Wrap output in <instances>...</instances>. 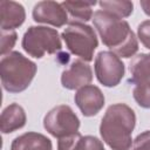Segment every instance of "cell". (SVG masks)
I'll return each mask as SVG.
<instances>
[{"mask_svg":"<svg viewBox=\"0 0 150 150\" xmlns=\"http://www.w3.org/2000/svg\"><path fill=\"white\" fill-rule=\"evenodd\" d=\"M93 23L102 42L120 57H131L138 50V41L128 21L104 11H96Z\"/></svg>","mask_w":150,"mask_h":150,"instance_id":"cell-1","label":"cell"},{"mask_svg":"<svg viewBox=\"0 0 150 150\" xmlns=\"http://www.w3.org/2000/svg\"><path fill=\"white\" fill-rule=\"evenodd\" d=\"M135 125V111L125 103H115L108 107L101 120L100 135L111 150H130Z\"/></svg>","mask_w":150,"mask_h":150,"instance_id":"cell-2","label":"cell"},{"mask_svg":"<svg viewBox=\"0 0 150 150\" xmlns=\"http://www.w3.org/2000/svg\"><path fill=\"white\" fill-rule=\"evenodd\" d=\"M38 66L19 52H11L1 57L0 77L4 89L11 94L26 90L32 83Z\"/></svg>","mask_w":150,"mask_h":150,"instance_id":"cell-3","label":"cell"},{"mask_svg":"<svg viewBox=\"0 0 150 150\" xmlns=\"http://www.w3.org/2000/svg\"><path fill=\"white\" fill-rule=\"evenodd\" d=\"M61 38L71 54L79 56L84 62L93 61L94 52L98 46L94 28L83 22H68Z\"/></svg>","mask_w":150,"mask_h":150,"instance_id":"cell-4","label":"cell"},{"mask_svg":"<svg viewBox=\"0 0 150 150\" xmlns=\"http://www.w3.org/2000/svg\"><path fill=\"white\" fill-rule=\"evenodd\" d=\"M21 47L29 56L41 59L46 54L60 52L62 42L56 29L47 26H30L22 36Z\"/></svg>","mask_w":150,"mask_h":150,"instance_id":"cell-5","label":"cell"},{"mask_svg":"<svg viewBox=\"0 0 150 150\" xmlns=\"http://www.w3.org/2000/svg\"><path fill=\"white\" fill-rule=\"evenodd\" d=\"M80 124L77 115L67 104L54 107L43 117V128L57 139L79 132Z\"/></svg>","mask_w":150,"mask_h":150,"instance_id":"cell-6","label":"cell"},{"mask_svg":"<svg viewBox=\"0 0 150 150\" xmlns=\"http://www.w3.org/2000/svg\"><path fill=\"white\" fill-rule=\"evenodd\" d=\"M94 69L97 81L108 88L120 84L125 73L121 57L109 50H102L96 55Z\"/></svg>","mask_w":150,"mask_h":150,"instance_id":"cell-7","label":"cell"},{"mask_svg":"<svg viewBox=\"0 0 150 150\" xmlns=\"http://www.w3.org/2000/svg\"><path fill=\"white\" fill-rule=\"evenodd\" d=\"M32 16L38 23L52 25L56 28H60L69 22L68 13L62 4L50 0L38 2L33 8Z\"/></svg>","mask_w":150,"mask_h":150,"instance_id":"cell-8","label":"cell"},{"mask_svg":"<svg viewBox=\"0 0 150 150\" xmlns=\"http://www.w3.org/2000/svg\"><path fill=\"white\" fill-rule=\"evenodd\" d=\"M74 101L86 117H91L97 115L104 105L105 98L102 90L94 84H87L75 93Z\"/></svg>","mask_w":150,"mask_h":150,"instance_id":"cell-9","label":"cell"},{"mask_svg":"<svg viewBox=\"0 0 150 150\" xmlns=\"http://www.w3.org/2000/svg\"><path fill=\"white\" fill-rule=\"evenodd\" d=\"M93 80L90 66L82 60H74L61 74V84L68 90L80 89L89 84Z\"/></svg>","mask_w":150,"mask_h":150,"instance_id":"cell-10","label":"cell"},{"mask_svg":"<svg viewBox=\"0 0 150 150\" xmlns=\"http://www.w3.org/2000/svg\"><path fill=\"white\" fill-rule=\"evenodd\" d=\"M26 19V12L21 4L11 0L0 1V27L1 30H14Z\"/></svg>","mask_w":150,"mask_h":150,"instance_id":"cell-11","label":"cell"},{"mask_svg":"<svg viewBox=\"0 0 150 150\" xmlns=\"http://www.w3.org/2000/svg\"><path fill=\"white\" fill-rule=\"evenodd\" d=\"M27 116L25 109L18 103L7 105L0 116V130L2 134H11L25 127Z\"/></svg>","mask_w":150,"mask_h":150,"instance_id":"cell-12","label":"cell"},{"mask_svg":"<svg viewBox=\"0 0 150 150\" xmlns=\"http://www.w3.org/2000/svg\"><path fill=\"white\" fill-rule=\"evenodd\" d=\"M57 150H105L102 141L91 135L76 132L57 141Z\"/></svg>","mask_w":150,"mask_h":150,"instance_id":"cell-13","label":"cell"},{"mask_svg":"<svg viewBox=\"0 0 150 150\" xmlns=\"http://www.w3.org/2000/svg\"><path fill=\"white\" fill-rule=\"evenodd\" d=\"M11 150H53V144L43 134L28 131L13 139Z\"/></svg>","mask_w":150,"mask_h":150,"instance_id":"cell-14","label":"cell"},{"mask_svg":"<svg viewBox=\"0 0 150 150\" xmlns=\"http://www.w3.org/2000/svg\"><path fill=\"white\" fill-rule=\"evenodd\" d=\"M130 79L129 83L137 84L150 80V53H141L134 56L129 63Z\"/></svg>","mask_w":150,"mask_h":150,"instance_id":"cell-15","label":"cell"},{"mask_svg":"<svg viewBox=\"0 0 150 150\" xmlns=\"http://www.w3.org/2000/svg\"><path fill=\"white\" fill-rule=\"evenodd\" d=\"M71 20L69 22H87L93 19V7L96 1H63L61 2Z\"/></svg>","mask_w":150,"mask_h":150,"instance_id":"cell-16","label":"cell"},{"mask_svg":"<svg viewBox=\"0 0 150 150\" xmlns=\"http://www.w3.org/2000/svg\"><path fill=\"white\" fill-rule=\"evenodd\" d=\"M101 11L110 13L120 19L128 18L134 12V4L129 0H103L98 2Z\"/></svg>","mask_w":150,"mask_h":150,"instance_id":"cell-17","label":"cell"},{"mask_svg":"<svg viewBox=\"0 0 150 150\" xmlns=\"http://www.w3.org/2000/svg\"><path fill=\"white\" fill-rule=\"evenodd\" d=\"M132 96L139 107L150 109V80L135 84Z\"/></svg>","mask_w":150,"mask_h":150,"instance_id":"cell-18","label":"cell"},{"mask_svg":"<svg viewBox=\"0 0 150 150\" xmlns=\"http://www.w3.org/2000/svg\"><path fill=\"white\" fill-rule=\"evenodd\" d=\"M18 39L15 30H1V55L11 53Z\"/></svg>","mask_w":150,"mask_h":150,"instance_id":"cell-19","label":"cell"},{"mask_svg":"<svg viewBox=\"0 0 150 150\" xmlns=\"http://www.w3.org/2000/svg\"><path fill=\"white\" fill-rule=\"evenodd\" d=\"M137 38L146 49H150V20L142 21L138 25Z\"/></svg>","mask_w":150,"mask_h":150,"instance_id":"cell-20","label":"cell"},{"mask_svg":"<svg viewBox=\"0 0 150 150\" xmlns=\"http://www.w3.org/2000/svg\"><path fill=\"white\" fill-rule=\"evenodd\" d=\"M131 150H150V130L141 132L134 139Z\"/></svg>","mask_w":150,"mask_h":150,"instance_id":"cell-21","label":"cell"},{"mask_svg":"<svg viewBox=\"0 0 150 150\" xmlns=\"http://www.w3.org/2000/svg\"><path fill=\"white\" fill-rule=\"evenodd\" d=\"M139 5H141L143 12H144L148 16H150V0H141Z\"/></svg>","mask_w":150,"mask_h":150,"instance_id":"cell-22","label":"cell"}]
</instances>
